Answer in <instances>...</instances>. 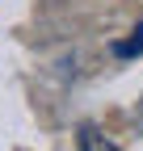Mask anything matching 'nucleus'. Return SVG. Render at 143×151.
I'll use <instances>...</instances> for the list:
<instances>
[{
	"mask_svg": "<svg viewBox=\"0 0 143 151\" xmlns=\"http://www.w3.org/2000/svg\"><path fill=\"white\" fill-rule=\"evenodd\" d=\"M114 55H118V59H135V55H143V21L135 25V38H126V42H114Z\"/></svg>",
	"mask_w": 143,
	"mask_h": 151,
	"instance_id": "f257e3e1",
	"label": "nucleus"
},
{
	"mask_svg": "<svg viewBox=\"0 0 143 151\" xmlns=\"http://www.w3.org/2000/svg\"><path fill=\"white\" fill-rule=\"evenodd\" d=\"M80 147L84 151H101V147H114V143H105L97 134V126H80Z\"/></svg>",
	"mask_w": 143,
	"mask_h": 151,
	"instance_id": "f03ea898",
	"label": "nucleus"
},
{
	"mask_svg": "<svg viewBox=\"0 0 143 151\" xmlns=\"http://www.w3.org/2000/svg\"><path fill=\"white\" fill-rule=\"evenodd\" d=\"M139 122H143V109H139Z\"/></svg>",
	"mask_w": 143,
	"mask_h": 151,
	"instance_id": "7ed1b4c3",
	"label": "nucleus"
}]
</instances>
